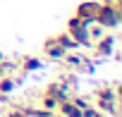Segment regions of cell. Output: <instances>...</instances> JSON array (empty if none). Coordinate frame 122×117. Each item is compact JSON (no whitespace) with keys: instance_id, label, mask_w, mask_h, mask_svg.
Instances as JSON below:
<instances>
[{"instance_id":"cell-1","label":"cell","mask_w":122,"mask_h":117,"mask_svg":"<svg viewBox=\"0 0 122 117\" xmlns=\"http://www.w3.org/2000/svg\"><path fill=\"white\" fill-rule=\"evenodd\" d=\"M96 24H101L103 29H112L120 24V3H112V0H105V3L98 7L96 17H93Z\"/></svg>"},{"instance_id":"cell-2","label":"cell","mask_w":122,"mask_h":117,"mask_svg":"<svg viewBox=\"0 0 122 117\" xmlns=\"http://www.w3.org/2000/svg\"><path fill=\"white\" fill-rule=\"evenodd\" d=\"M112 45H115V36H108V34H103L98 41H93V48H96V55L98 57L110 55L112 53Z\"/></svg>"},{"instance_id":"cell-3","label":"cell","mask_w":122,"mask_h":117,"mask_svg":"<svg viewBox=\"0 0 122 117\" xmlns=\"http://www.w3.org/2000/svg\"><path fill=\"white\" fill-rule=\"evenodd\" d=\"M98 7H101V3H84V5H79L77 17H79L84 24H91L93 17H96V12H98Z\"/></svg>"},{"instance_id":"cell-4","label":"cell","mask_w":122,"mask_h":117,"mask_svg":"<svg viewBox=\"0 0 122 117\" xmlns=\"http://www.w3.org/2000/svg\"><path fill=\"white\" fill-rule=\"evenodd\" d=\"M57 112L62 115V117H81V110H79V107H77L72 100H60Z\"/></svg>"},{"instance_id":"cell-5","label":"cell","mask_w":122,"mask_h":117,"mask_svg":"<svg viewBox=\"0 0 122 117\" xmlns=\"http://www.w3.org/2000/svg\"><path fill=\"white\" fill-rule=\"evenodd\" d=\"M65 53H67V50L60 45L57 41H50V43L46 45V57H50V60H62Z\"/></svg>"},{"instance_id":"cell-6","label":"cell","mask_w":122,"mask_h":117,"mask_svg":"<svg viewBox=\"0 0 122 117\" xmlns=\"http://www.w3.org/2000/svg\"><path fill=\"white\" fill-rule=\"evenodd\" d=\"M57 105H60V100H57L53 93H43V96H41V107H43V110L57 112Z\"/></svg>"},{"instance_id":"cell-7","label":"cell","mask_w":122,"mask_h":117,"mask_svg":"<svg viewBox=\"0 0 122 117\" xmlns=\"http://www.w3.org/2000/svg\"><path fill=\"white\" fill-rule=\"evenodd\" d=\"M19 67H22V72H31V69H38L41 67V60H36V57H24Z\"/></svg>"},{"instance_id":"cell-8","label":"cell","mask_w":122,"mask_h":117,"mask_svg":"<svg viewBox=\"0 0 122 117\" xmlns=\"http://www.w3.org/2000/svg\"><path fill=\"white\" fill-rule=\"evenodd\" d=\"M0 60H3V55H0Z\"/></svg>"}]
</instances>
